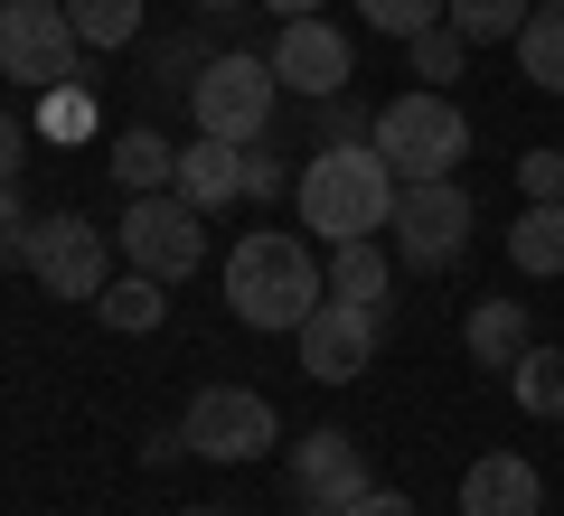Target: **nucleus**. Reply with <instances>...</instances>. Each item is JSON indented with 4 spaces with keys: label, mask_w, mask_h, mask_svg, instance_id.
Wrapping results in <instances>:
<instances>
[{
    "label": "nucleus",
    "mask_w": 564,
    "mask_h": 516,
    "mask_svg": "<svg viewBox=\"0 0 564 516\" xmlns=\"http://www.w3.org/2000/svg\"><path fill=\"white\" fill-rule=\"evenodd\" d=\"M395 169H386L377 141H329V151L302 160V179H292V198H302V226H321L329 244H358V235H386L395 226Z\"/></svg>",
    "instance_id": "nucleus-1"
},
{
    "label": "nucleus",
    "mask_w": 564,
    "mask_h": 516,
    "mask_svg": "<svg viewBox=\"0 0 564 516\" xmlns=\"http://www.w3.org/2000/svg\"><path fill=\"white\" fill-rule=\"evenodd\" d=\"M321 300H329V282H321V263H311V244L292 226H254L226 254V310L245 329H302Z\"/></svg>",
    "instance_id": "nucleus-2"
},
{
    "label": "nucleus",
    "mask_w": 564,
    "mask_h": 516,
    "mask_svg": "<svg viewBox=\"0 0 564 516\" xmlns=\"http://www.w3.org/2000/svg\"><path fill=\"white\" fill-rule=\"evenodd\" d=\"M367 141L386 151V169H395L404 188H414V179H452V169L470 160V122H462V103L433 95V85L395 95L377 122H367Z\"/></svg>",
    "instance_id": "nucleus-3"
},
{
    "label": "nucleus",
    "mask_w": 564,
    "mask_h": 516,
    "mask_svg": "<svg viewBox=\"0 0 564 516\" xmlns=\"http://www.w3.org/2000/svg\"><path fill=\"white\" fill-rule=\"evenodd\" d=\"M273 103H282V76H273V57H254V47H217L207 76L188 85V113H198L207 141H263L273 132Z\"/></svg>",
    "instance_id": "nucleus-4"
},
{
    "label": "nucleus",
    "mask_w": 564,
    "mask_h": 516,
    "mask_svg": "<svg viewBox=\"0 0 564 516\" xmlns=\"http://www.w3.org/2000/svg\"><path fill=\"white\" fill-rule=\"evenodd\" d=\"M76 20H66V0H0V85H20V95H57L76 85Z\"/></svg>",
    "instance_id": "nucleus-5"
},
{
    "label": "nucleus",
    "mask_w": 564,
    "mask_h": 516,
    "mask_svg": "<svg viewBox=\"0 0 564 516\" xmlns=\"http://www.w3.org/2000/svg\"><path fill=\"white\" fill-rule=\"evenodd\" d=\"M113 254L132 263V273H151V282H188V273L207 263V217L180 198V188H151V198L122 207Z\"/></svg>",
    "instance_id": "nucleus-6"
},
{
    "label": "nucleus",
    "mask_w": 564,
    "mask_h": 516,
    "mask_svg": "<svg viewBox=\"0 0 564 516\" xmlns=\"http://www.w3.org/2000/svg\"><path fill=\"white\" fill-rule=\"evenodd\" d=\"M282 441L273 404L254 395V385H198L180 414V451L188 460H217V470H245V460H263Z\"/></svg>",
    "instance_id": "nucleus-7"
},
{
    "label": "nucleus",
    "mask_w": 564,
    "mask_h": 516,
    "mask_svg": "<svg viewBox=\"0 0 564 516\" xmlns=\"http://www.w3.org/2000/svg\"><path fill=\"white\" fill-rule=\"evenodd\" d=\"M29 282H39V292H57V300H85V310H95L104 300V282H113V235H104L95 217H39L29 226Z\"/></svg>",
    "instance_id": "nucleus-8"
},
{
    "label": "nucleus",
    "mask_w": 564,
    "mask_h": 516,
    "mask_svg": "<svg viewBox=\"0 0 564 516\" xmlns=\"http://www.w3.org/2000/svg\"><path fill=\"white\" fill-rule=\"evenodd\" d=\"M395 263H414V273H443V263H462L470 254V188H452V179H414V188H395Z\"/></svg>",
    "instance_id": "nucleus-9"
},
{
    "label": "nucleus",
    "mask_w": 564,
    "mask_h": 516,
    "mask_svg": "<svg viewBox=\"0 0 564 516\" xmlns=\"http://www.w3.org/2000/svg\"><path fill=\"white\" fill-rule=\"evenodd\" d=\"M292 348H302V376L311 385H358L367 366H377V310H358V300H321V310L292 329Z\"/></svg>",
    "instance_id": "nucleus-10"
},
{
    "label": "nucleus",
    "mask_w": 564,
    "mask_h": 516,
    "mask_svg": "<svg viewBox=\"0 0 564 516\" xmlns=\"http://www.w3.org/2000/svg\"><path fill=\"white\" fill-rule=\"evenodd\" d=\"M292 488H302V507H358L377 479H367V451H358V432H339V422H321V432H302L292 441Z\"/></svg>",
    "instance_id": "nucleus-11"
},
{
    "label": "nucleus",
    "mask_w": 564,
    "mask_h": 516,
    "mask_svg": "<svg viewBox=\"0 0 564 516\" xmlns=\"http://www.w3.org/2000/svg\"><path fill=\"white\" fill-rule=\"evenodd\" d=\"M273 76H282V95L329 103V95H348L358 57H348V39H339L329 20H282V39H273Z\"/></svg>",
    "instance_id": "nucleus-12"
},
{
    "label": "nucleus",
    "mask_w": 564,
    "mask_h": 516,
    "mask_svg": "<svg viewBox=\"0 0 564 516\" xmlns=\"http://www.w3.org/2000/svg\"><path fill=\"white\" fill-rule=\"evenodd\" d=\"M462 516H545V479L527 451H480L462 470Z\"/></svg>",
    "instance_id": "nucleus-13"
},
{
    "label": "nucleus",
    "mask_w": 564,
    "mask_h": 516,
    "mask_svg": "<svg viewBox=\"0 0 564 516\" xmlns=\"http://www.w3.org/2000/svg\"><path fill=\"white\" fill-rule=\"evenodd\" d=\"M180 198L198 207V217H217V207H236L245 198V141H188L180 151Z\"/></svg>",
    "instance_id": "nucleus-14"
},
{
    "label": "nucleus",
    "mask_w": 564,
    "mask_h": 516,
    "mask_svg": "<svg viewBox=\"0 0 564 516\" xmlns=\"http://www.w3.org/2000/svg\"><path fill=\"white\" fill-rule=\"evenodd\" d=\"M462 348H470V366H499V376H508V366L536 348V329H527V300H470Z\"/></svg>",
    "instance_id": "nucleus-15"
},
{
    "label": "nucleus",
    "mask_w": 564,
    "mask_h": 516,
    "mask_svg": "<svg viewBox=\"0 0 564 516\" xmlns=\"http://www.w3.org/2000/svg\"><path fill=\"white\" fill-rule=\"evenodd\" d=\"M508 263H518V273H545V282L564 273V198H527L518 207V226H508Z\"/></svg>",
    "instance_id": "nucleus-16"
},
{
    "label": "nucleus",
    "mask_w": 564,
    "mask_h": 516,
    "mask_svg": "<svg viewBox=\"0 0 564 516\" xmlns=\"http://www.w3.org/2000/svg\"><path fill=\"white\" fill-rule=\"evenodd\" d=\"M113 179L132 188V198H151V188H180V151H170L151 122H132V132H113Z\"/></svg>",
    "instance_id": "nucleus-17"
},
{
    "label": "nucleus",
    "mask_w": 564,
    "mask_h": 516,
    "mask_svg": "<svg viewBox=\"0 0 564 516\" xmlns=\"http://www.w3.org/2000/svg\"><path fill=\"white\" fill-rule=\"evenodd\" d=\"M161 310H170V282H151V273L104 282V300H95V319H104L113 338H151V329H161Z\"/></svg>",
    "instance_id": "nucleus-18"
},
{
    "label": "nucleus",
    "mask_w": 564,
    "mask_h": 516,
    "mask_svg": "<svg viewBox=\"0 0 564 516\" xmlns=\"http://www.w3.org/2000/svg\"><path fill=\"white\" fill-rule=\"evenodd\" d=\"M386 282H395V263H386L377 235H358V244H339V254H329V300H358V310H377Z\"/></svg>",
    "instance_id": "nucleus-19"
},
{
    "label": "nucleus",
    "mask_w": 564,
    "mask_h": 516,
    "mask_svg": "<svg viewBox=\"0 0 564 516\" xmlns=\"http://www.w3.org/2000/svg\"><path fill=\"white\" fill-rule=\"evenodd\" d=\"M508 395L536 422H564V348H527V358L508 366Z\"/></svg>",
    "instance_id": "nucleus-20"
},
{
    "label": "nucleus",
    "mask_w": 564,
    "mask_h": 516,
    "mask_svg": "<svg viewBox=\"0 0 564 516\" xmlns=\"http://www.w3.org/2000/svg\"><path fill=\"white\" fill-rule=\"evenodd\" d=\"M443 20L462 29L470 47H489V39H508V47H518V29L536 20V0H443Z\"/></svg>",
    "instance_id": "nucleus-21"
},
{
    "label": "nucleus",
    "mask_w": 564,
    "mask_h": 516,
    "mask_svg": "<svg viewBox=\"0 0 564 516\" xmlns=\"http://www.w3.org/2000/svg\"><path fill=\"white\" fill-rule=\"evenodd\" d=\"M518 66L536 95H564V10H536V20L518 29Z\"/></svg>",
    "instance_id": "nucleus-22"
},
{
    "label": "nucleus",
    "mask_w": 564,
    "mask_h": 516,
    "mask_svg": "<svg viewBox=\"0 0 564 516\" xmlns=\"http://www.w3.org/2000/svg\"><path fill=\"white\" fill-rule=\"evenodd\" d=\"M66 20H76V39L104 57V47H132L141 39V0H66Z\"/></svg>",
    "instance_id": "nucleus-23"
},
{
    "label": "nucleus",
    "mask_w": 564,
    "mask_h": 516,
    "mask_svg": "<svg viewBox=\"0 0 564 516\" xmlns=\"http://www.w3.org/2000/svg\"><path fill=\"white\" fill-rule=\"evenodd\" d=\"M404 47H414V76L433 85V95H443V85H452V76L470 66V39H462L452 20H443V29H423V39H404Z\"/></svg>",
    "instance_id": "nucleus-24"
},
{
    "label": "nucleus",
    "mask_w": 564,
    "mask_h": 516,
    "mask_svg": "<svg viewBox=\"0 0 564 516\" xmlns=\"http://www.w3.org/2000/svg\"><path fill=\"white\" fill-rule=\"evenodd\" d=\"M367 29H386V39H423V29H443V0H358Z\"/></svg>",
    "instance_id": "nucleus-25"
},
{
    "label": "nucleus",
    "mask_w": 564,
    "mask_h": 516,
    "mask_svg": "<svg viewBox=\"0 0 564 516\" xmlns=\"http://www.w3.org/2000/svg\"><path fill=\"white\" fill-rule=\"evenodd\" d=\"M207 57H217L207 39H170V47H151V85H198Z\"/></svg>",
    "instance_id": "nucleus-26"
},
{
    "label": "nucleus",
    "mask_w": 564,
    "mask_h": 516,
    "mask_svg": "<svg viewBox=\"0 0 564 516\" xmlns=\"http://www.w3.org/2000/svg\"><path fill=\"white\" fill-rule=\"evenodd\" d=\"M302 169H282V151H245V198H282Z\"/></svg>",
    "instance_id": "nucleus-27"
},
{
    "label": "nucleus",
    "mask_w": 564,
    "mask_h": 516,
    "mask_svg": "<svg viewBox=\"0 0 564 516\" xmlns=\"http://www.w3.org/2000/svg\"><path fill=\"white\" fill-rule=\"evenodd\" d=\"M518 188H527V198H564V151H527L518 160Z\"/></svg>",
    "instance_id": "nucleus-28"
},
{
    "label": "nucleus",
    "mask_w": 564,
    "mask_h": 516,
    "mask_svg": "<svg viewBox=\"0 0 564 516\" xmlns=\"http://www.w3.org/2000/svg\"><path fill=\"white\" fill-rule=\"evenodd\" d=\"M20 169H29V122L0 113V188H20Z\"/></svg>",
    "instance_id": "nucleus-29"
},
{
    "label": "nucleus",
    "mask_w": 564,
    "mask_h": 516,
    "mask_svg": "<svg viewBox=\"0 0 564 516\" xmlns=\"http://www.w3.org/2000/svg\"><path fill=\"white\" fill-rule=\"evenodd\" d=\"M85 122H95V113H85V95H66V85H57V95H47V132H85Z\"/></svg>",
    "instance_id": "nucleus-30"
},
{
    "label": "nucleus",
    "mask_w": 564,
    "mask_h": 516,
    "mask_svg": "<svg viewBox=\"0 0 564 516\" xmlns=\"http://www.w3.org/2000/svg\"><path fill=\"white\" fill-rule=\"evenodd\" d=\"M339 516H414V497H404V488H367L358 507H339Z\"/></svg>",
    "instance_id": "nucleus-31"
},
{
    "label": "nucleus",
    "mask_w": 564,
    "mask_h": 516,
    "mask_svg": "<svg viewBox=\"0 0 564 516\" xmlns=\"http://www.w3.org/2000/svg\"><path fill=\"white\" fill-rule=\"evenodd\" d=\"M254 10H273V20H321V0H254Z\"/></svg>",
    "instance_id": "nucleus-32"
},
{
    "label": "nucleus",
    "mask_w": 564,
    "mask_h": 516,
    "mask_svg": "<svg viewBox=\"0 0 564 516\" xmlns=\"http://www.w3.org/2000/svg\"><path fill=\"white\" fill-rule=\"evenodd\" d=\"M198 10H207V20H226V10H245V0H198Z\"/></svg>",
    "instance_id": "nucleus-33"
},
{
    "label": "nucleus",
    "mask_w": 564,
    "mask_h": 516,
    "mask_svg": "<svg viewBox=\"0 0 564 516\" xmlns=\"http://www.w3.org/2000/svg\"><path fill=\"white\" fill-rule=\"evenodd\" d=\"M292 516H329V507H292Z\"/></svg>",
    "instance_id": "nucleus-34"
},
{
    "label": "nucleus",
    "mask_w": 564,
    "mask_h": 516,
    "mask_svg": "<svg viewBox=\"0 0 564 516\" xmlns=\"http://www.w3.org/2000/svg\"><path fill=\"white\" fill-rule=\"evenodd\" d=\"M188 516H226V507H188Z\"/></svg>",
    "instance_id": "nucleus-35"
},
{
    "label": "nucleus",
    "mask_w": 564,
    "mask_h": 516,
    "mask_svg": "<svg viewBox=\"0 0 564 516\" xmlns=\"http://www.w3.org/2000/svg\"><path fill=\"white\" fill-rule=\"evenodd\" d=\"M536 10H564V0H536Z\"/></svg>",
    "instance_id": "nucleus-36"
}]
</instances>
